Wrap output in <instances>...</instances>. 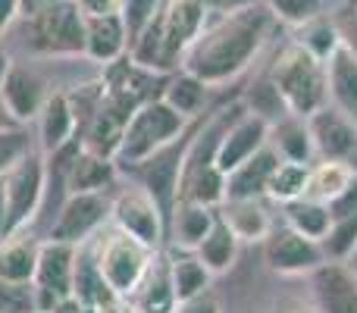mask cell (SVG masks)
<instances>
[{
    "mask_svg": "<svg viewBox=\"0 0 357 313\" xmlns=\"http://www.w3.org/2000/svg\"><path fill=\"white\" fill-rule=\"evenodd\" d=\"M273 25V13L266 3H254L220 16L216 22L204 25V31L185 50V72L201 79L204 85L229 82L257 56Z\"/></svg>",
    "mask_w": 357,
    "mask_h": 313,
    "instance_id": "cell-1",
    "label": "cell"
},
{
    "mask_svg": "<svg viewBox=\"0 0 357 313\" xmlns=\"http://www.w3.org/2000/svg\"><path fill=\"white\" fill-rule=\"evenodd\" d=\"M270 82L282 94L285 110L307 119L320 107L329 104L326 94V63L314 56L304 44L291 41L276 54L270 69Z\"/></svg>",
    "mask_w": 357,
    "mask_h": 313,
    "instance_id": "cell-2",
    "label": "cell"
},
{
    "mask_svg": "<svg viewBox=\"0 0 357 313\" xmlns=\"http://www.w3.org/2000/svg\"><path fill=\"white\" fill-rule=\"evenodd\" d=\"M185 125V116L176 113L167 100H148L135 110V116L129 119L123 132V144L116 151L119 163H144L148 157H154L157 151H163L167 144H173Z\"/></svg>",
    "mask_w": 357,
    "mask_h": 313,
    "instance_id": "cell-3",
    "label": "cell"
},
{
    "mask_svg": "<svg viewBox=\"0 0 357 313\" xmlns=\"http://www.w3.org/2000/svg\"><path fill=\"white\" fill-rule=\"evenodd\" d=\"M151 266V247L135 241L126 232H113L104 241L98 257V270L104 276L107 289L116 298H129L135 295V289L142 285L144 273Z\"/></svg>",
    "mask_w": 357,
    "mask_h": 313,
    "instance_id": "cell-4",
    "label": "cell"
},
{
    "mask_svg": "<svg viewBox=\"0 0 357 313\" xmlns=\"http://www.w3.org/2000/svg\"><path fill=\"white\" fill-rule=\"evenodd\" d=\"M31 44L44 54H85V16L75 0H54L31 16Z\"/></svg>",
    "mask_w": 357,
    "mask_h": 313,
    "instance_id": "cell-5",
    "label": "cell"
},
{
    "mask_svg": "<svg viewBox=\"0 0 357 313\" xmlns=\"http://www.w3.org/2000/svg\"><path fill=\"white\" fill-rule=\"evenodd\" d=\"M73 279H75V245L54 238L47 245H41L38 270H35L38 313H50L60 301L73 298Z\"/></svg>",
    "mask_w": 357,
    "mask_h": 313,
    "instance_id": "cell-6",
    "label": "cell"
},
{
    "mask_svg": "<svg viewBox=\"0 0 357 313\" xmlns=\"http://www.w3.org/2000/svg\"><path fill=\"white\" fill-rule=\"evenodd\" d=\"M6 182V232L19 229L38 210L44 194V163L38 154H25L3 176Z\"/></svg>",
    "mask_w": 357,
    "mask_h": 313,
    "instance_id": "cell-7",
    "label": "cell"
},
{
    "mask_svg": "<svg viewBox=\"0 0 357 313\" xmlns=\"http://www.w3.org/2000/svg\"><path fill=\"white\" fill-rule=\"evenodd\" d=\"M307 132L314 151L323 160H339V163H354L357 157V123L348 119L342 110H335L333 104L320 107L317 113L307 116Z\"/></svg>",
    "mask_w": 357,
    "mask_h": 313,
    "instance_id": "cell-8",
    "label": "cell"
},
{
    "mask_svg": "<svg viewBox=\"0 0 357 313\" xmlns=\"http://www.w3.org/2000/svg\"><path fill=\"white\" fill-rule=\"evenodd\" d=\"M163 25V50H167V66L173 69L185 56V50L195 44V38L207 25V10L201 0H167L160 6Z\"/></svg>",
    "mask_w": 357,
    "mask_h": 313,
    "instance_id": "cell-9",
    "label": "cell"
},
{
    "mask_svg": "<svg viewBox=\"0 0 357 313\" xmlns=\"http://www.w3.org/2000/svg\"><path fill=\"white\" fill-rule=\"evenodd\" d=\"M113 220H116L119 232L132 235L135 241L154 247L163 235V210L148 191H126L113 204Z\"/></svg>",
    "mask_w": 357,
    "mask_h": 313,
    "instance_id": "cell-10",
    "label": "cell"
},
{
    "mask_svg": "<svg viewBox=\"0 0 357 313\" xmlns=\"http://www.w3.org/2000/svg\"><path fill=\"white\" fill-rule=\"evenodd\" d=\"M266 135H270V123H266V119L254 116V113L238 116L220 138V148H216V157H213L216 169H220L222 176L238 169L245 160H251L260 148H264Z\"/></svg>",
    "mask_w": 357,
    "mask_h": 313,
    "instance_id": "cell-11",
    "label": "cell"
},
{
    "mask_svg": "<svg viewBox=\"0 0 357 313\" xmlns=\"http://www.w3.org/2000/svg\"><path fill=\"white\" fill-rule=\"evenodd\" d=\"M326 254H323L320 241L304 238L295 229H282V232H270L266 241V264L276 273H314L323 266Z\"/></svg>",
    "mask_w": 357,
    "mask_h": 313,
    "instance_id": "cell-12",
    "label": "cell"
},
{
    "mask_svg": "<svg viewBox=\"0 0 357 313\" xmlns=\"http://www.w3.org/2000/svg\"><path fill=\"white\" fill-rule=\"evenodd\" d=\"M104 216H107V201L98 191L69 194V201L63 204L60 216H56L54 229H50V238L66 241V245H79L85 235H91L104 222Z\"/></svg>",
    "mask_w": 357,
    "mask_h": 313,
    "instance_id": "cell-13",
    "label": "cell"
},
{
    "mask_svg": "<svg viewBox=\"0 0 357 313\" xmlns=\"http://www.w3.org/2000/svg\"><path fill=\"white\" fill-rule=\"evenodd\" d=\"M317 313H357V276L351 266L323 264L314 270Z\"/></svg>",
    "mask_w": 357,
    "mask_h": 313,
    "instance_id": "cell-14",
    "label": "cell"
},
{
    "mask_svg": "<svg viewBox=\"0 0 357 313\" xmlns=\"http://www.w3.org/2000/svg\"><path fill=\"white\" fill-rule=\"evenodd\" d=\"M326 94L335 110L357 123V60L342 44L326 60Z\"/></svg>",
    "mask_w": 357,
    "mask_h": 313,
    "instance_id": "cell-15",
    "label": "cell"
},
{
    "mask_svg": "<svg viewBox=\"0 0 357 313\" xmlns=\"http://www.w3.org/2000/svg\"><path fill=\"white\" fill-rule=\"evenodd\" d=\"M144 182H148V194L157 201V207L167 213L169 204L176 197V188H178V172H182V163H185V154L176 148V144H167L163 151H157L154 157L144 160Z\"/></svg>",
    "mask_w": 357,
    "mask_h": 313,
    "instance_id": "cell-16",
    "label": "cell"
},
{
    "mask_svg": "<svg viewBox=\"0 0 357 313\" xmlns=\"http://www.w3.org/2000/svg\"><path fill=\"white\" fill-rule=\"evenodd\" d=\"M279 163H282V154L264 144L251 160H245L238 169L226 176V197H257L260 191H266V182Z\"/></svg>",
    "mask_w": 357,
    "mask_h": 313,
    "instance_id": "cell-17",
    "label": "cell"
},
{
    "mask_svg": "<svg viewBox=\"0 0 357 313\" xmlns=\"http://www.w3.org/2000/svg\"><path fill=\"white\" fill-rule=\"evenodd\" d=\"M220 220L229 226L235 241H260V238H270L273 232L270 216L260 207L257 197H226Z\"/></svg>",
    "mask_w": 357,
    "mask_h": 313,
    "instance_id": "cell-18",
    "label": "cell"
},
{
    "mask_svg": "<svg viewBox=\"0 0 357 313\" xmlns=\"http://www.w3.org/2000/svg\"><path fill=\"white\" fill-rule=\"evenodd\" d=\"M126 41V22L123 16H94V19H85V54L98 63H113L119 60L123 54Z\"/></svg>",
    "mask_w": 357,
    "mask_h": 313,
    "instance_id": "cell-19",
    "label": "cell"
},
{
    "mask_svg": "<svg viewBox=\"0 0 357 313\" xmlns=\"http://www.w3.org/2000/svg\"><path fill=\"white\" fill-rule=\"evenodd\" d=\"M0 98H3L13 119H31V116H38L44 107L41 82H38L29 69H19V66H13L10 72H6L3 85H0Z\"/></svg>",
    "mask_w": 357,
    "mask_h": 313,
    "instance_id": "cell-20",
    "label": "cell"
},
{
    "mask_svg": "<svg viewBox=\"0 0 357 313\" xmlns=\"http://www.w3.org/2000/svg\"><path fill=\"white\" fill-rule=\"evenodd\" d=\"M38 251L41 245H35L25 235L3 241L0 245V282L10 285H29L35 282V270H38Z\"/></svg>",
    "mask_w": 357,
    "mask_h": 313,
    "instance_id": "cell-21",
    "label": "cell"
},
{
    "mask_svg": "<svg viewBox=\"0 0 357 313\" xmlns=\"http://www.w3.org/2000/svg\"><path fill=\"white\" fill-rule=\"evenodd\" d=\"M73 129H75V116L69 107L66 94H54L44 100L41 107V144L44 151H60L66 142H73Z\"/></svg>",
    "mask_w": 357,
    "mask_h": 313,
    "instance_id": "cell-22",
    "label": "cell"
},
{
    "mask_svg": "<svg viewBox=\"0 0 357 313\" xmlns=\"http://www.w3.org/2000/svg\"><path fill=\"white\" fill-rule=\"evenodd\" d=\"M354 166L339 163V160H323L314 172H310V182H307V194L310 201H320V204H333L335 197H342L354 182Z\"/></svg>",
    "mask_w": 357,
    "mask_h": 313,
    "instance_id": "cell-23",
    "label": "cell"
},
{
    "mask_svg": "<svg viewBox=\"0 0 357 313\" xmlns=\"http://www.w3.org/2000/svg\"><path fill=\"white\" fill-rule=\"evenodd\" d=\"M138 313H173L176 310V295L173 282H169V266H148L142 285L135 289V304Z\"/></svg>",
    "mask_w": 357,
    "mask_h": 313,
    "instance_id": "cell-24",
    "label": "cell"
},
{
    "mask_svg": "<svg viewBox=\"0 0 357 313\" xmlns=\"http://www.w3.org/2000/svg\"><path fill=\"white\" fill-rule=\"evenodd\" d=\"M235 251H238V241L229 232V226L222 220L213 222V229L207 232V238L197 245V260L207 266L210 273H226L235 260Z\"/></svg>",
    "mask_w": 357,
    "mask_h": 313,
    "instance_id": "cell-25",
    "label": "cell"
},
{
    "mask_svg": "<svg viewBox=\"0 0 357 313\" xmlns=\"http://www.w3.org/2000/svg\"><path fill=\"white\" fill-rule=\"evenodd\" d=\"M307 182H310V169L307 163H295V160H282V163L273 169L270 182H266V194L273 201H282V204H291V201H301L307 194Z\"/></svg>",
    "mask_w": 357,
    "mask_h": 313,
    "instance_id": "cell-26",
    "label": "cell"
},
{
    "mask_svg": "<svg viewBox=\"0 0 357 313\" xmlns=\"http://www.w3.org/2000/svg\"><path fill=\"white\" fill-rule=\"evenodd\" d=\"M329 226H333V213H329L326 204L310 201V197H301V201L289 204V229L301 232L304 238L323 241L329 232Z\"/></svg>",
    "mask_w": 357,
    "mask_h": 313,
    "instance_id": "cell-27",
    "label": "cell"
},
{
    "mask_svg": "<svg viewBox=\"0 0 357 313\" xmlns=\"http://www.w3.org/2000/svg\"><path fill=\"white\" fill-rule=\"evenodd\" d=\"M169 282H173L176 304H185V301H191V298L207 291L210 270L197 257H178L169 264Z\"/></svg>",
    "mask_w": 357,
    "mask_h": 313,
    "instance_id": "cell-28",
    "label": "cell"
},
{
    "mask_svg": "<svg viewBox=\"0 0 357 313\" xmlns=\"http://www.w3.org/2000/svg\"><path fill=\"white\" fill-rule=\"evenodd\" d=\"M113 178V163L107 157H98L91 151H82L79 160H75L73 172H69L66 185L73 194H88V191L104 188L107 182Z\"/></svg>",
    "mask_w": 357,
    "mask_h": 313,
    "instance_id": "cell-29",
    "label": "cell"
},
{
    "mask_svg": "<svg viewBox=\"0 0 357 313\" xmlns=\"http://www.w3.org/2000/svg\"><path fill=\"white\" fill-rule=\"evenodd\" d=\"M213 222L216 216L210 213V207H201L195 201H182L176 207V241L182 247H197L213 229Z\"/></svg>",
    "mask_w": 357,
    "mask_h": 313,
    "instance_id": "cell-30",
    "label": "cell"
},
{
    "mask_svg": "<svg viewBox=\"0 0 357 313\" xmlns=\"http://www.w3.org/2000/svg\"><path fill=\"white\" fill-rule=\"evenodd\" d=\"M185 201H195L201 207H213V204L226 201V176L216 169V163L197 166L188 178V194Z\"/></svg>",
    "mask_w": 357,
    "mask_h": 313,
    "instance_id": "cell-31",
    "label": "cell"
},
{
    "mask_svg": "<svg viewBox=\"0 0 357 313\" xmlns=\"http://www.w3.org/2000/svg\"><path fill=\"white\" fill-rule=\"evenodd\" d=\"M204 98H207V85H204L201 79H195V75H188V72H182L178 79H173L167 85V91H163V100H167L176 113H182L185 119L195 116V113L201 110Z\"/></svg>",
    "mask_w": 357,
    "mask_h": 313,
    "instance_id": "cell-32",
    "label": "cell"
},
{
    "mask_svg": "<svg viewBox=\"0 0 357 313\" xmlns=\"http://www.w3.org/2000/svg\"><path fill=\"white\" fill-rule=\"evenodd\" d=\"M320 247L326 257L335 260V264H339V260H351V254L357 247V213L333 220V226H329V232H326V238H323Z\"/></svg>",
    "mask_w": 357,
    "mask_h": 313,
    "instance_id": "cell-33",
    "label": "cell"
},
{
    "mask_svg": "<svg viewBox=\"0 0 357 313\" xmlns=\"http://www.w3.org/2000/svg\"><path fill=\"white\" fill-rule=\"evenodd\" d=\"M298 44H304L310 54L320 56V60L326 63L329 56H333V50L339 47V31H335L333 19L320 16V19H314V22L301 25V38H298Z\"/></svg>",
    "mask_w": 357,
    "mask_h": 313,
    "instance_id": "cell-34",
    "label": "cell"
},
{
    "mask_svg": "<svg viewBox=\"0 0 357 313\" xmlns=\"http://www.w3.org/2000/svg\"><path fill=\"white\" fill-rule=\"evenodd\" d=\"M270 6L273 19H282L289 25H307L326 13V0H264Z\"/></svg>",
    "mask_w": 357,
    "mask_h": 313,
    "instance_id": "cell-35",
    "label": "cell"
},
{
    "mask_svg": "<svg viewBox=\"0 0 357 313\" xmlns=\"http://www.w3.org/2000/svg\"><path fill=\"white\" fill-rule=\"evenodd\" d=\"M245 104H248V113H254V116L266 119V123H273L276 116H282V110H285L282 94L276 91V85H273L270 79H264V82H257V85H251V91H248Z\"/></svg>",
    "mask_w": 357,
    "mask_h": 313,
    "instance_id": "cell-36",
    "label": "cell"
},
{
    "mask_svg": "<svg viewBox=\"0 0 357 313\" xmlns=\"http://www.w3.org/2000/svg\"><path fill=\"white\" fill-rule=\"evenodd\" d=\"M279 154L285 160H295V163H307V157L314 154V142H310L307 123L279 125Z\"/></svg>",
    "mask_w": 357,
    "mask_h": 313,
    "instance_id": "cell-37",
    "label": "cell"
},
{
    "mask_svg": "<svg viewBox=\"0 0 357 313\" xmlns=\"http://www.w3.org/2000/svg\"><path fill=\"white\" fill-rule=\"evenodd\" d=\"M329 19L339 31V44L357 60V0H345Z\"/></svg>",
    "mask_w": 357,
    "mask_h": 313,
    "instance_id": "cell-38",
    "label": "cell"
},
{
    "mask_svg": "<svg viewBox=\"0 0 357 313\" xmlns=\"http://www.w3.org/2000/svg\"><path fill=\"white\" fill-rule=\"evenodd\" d=\"M157 10H160V0H126L119 16H123V22H126L129 41H135V35L157 16Z\"/></svg>",
    "mask_w": 357,
    "mask_h": 313,
    "instance_id": "cell-39",
    "label": "cell"
},
{
    "mask_svg": "<svg viewBox=\"0 0 357 313\" xmlns=\"http://www.w3.org/2000/svg\"><path fill=\"white\" fill-rule=\"evenodd\" d=\"M25 154H29V135L19 129H0V176H6Z\"/></svg>",
    "mask_w": 357,
    "mask_h": 313,
    "instance_id": "cell-40",
    "label": "cell"
},
{
    "mask_svg": "<svg viewBox=\"0 0 357 313\" xmlns=\"http://www.w3.org/2000/svg\"><path fill=\"white\" fill-rule=\"evenodd\" d=\"M0 313H38L35 289L29 291V285L0 282Z\"/></svg>",
    "mask_w": 357,
    "mask_h": 313,
    "instance_id": "cell-41",
    "label": "cell"
},
{
    "mask_svg": "<svg viewBox=\"0 0 357 313\" xmlns=\"http://www.w3.org/2000/svg\"><path fill=\"white\" fill-rule=\"evenodd\" d=\"M85 19H94V16H116L123 13V3L119 0H75Z\"/></svg>",
    "mask_w": 357,
    "mask_h": 313,
    "instance_id": "cell-42",
    "label": "cell"
},
{
    "mask_svg": "<svg viewBox=\"0 0 357 313\" xmlns=\"http://www.w3.org/2000/svg\"><path fill=\"white\" fill-rule=\"evenodd\" d=\"M204 10L216 13V16H226V13H235V10H245V6H254V3H264V0H201Z\"/></svg>",
    "mask_w": 357,
    "mask_h": 313,
    "instance_id": "cell-43",
    "label": "cell"
},
{
    "mask_svg": "<svg viewBox=\"0 0 357 313\" xmlns=\"http://www.w3.org/2000/svg\"><path fill=\"white\" fill-rule=\"evenodd\" d=\"M178 313H220V304L207 295H197V298H191V301L178 304Z\"/></svg>",
    "mask_w": 357,
    "mask_h": 313,
    "instance_id": "cell-44",
    "label": "cell"
},
{
    "mask_svg": "<svg viewBox=\"0 0 357 313\" xmlns=\"http://www.w3.org/2000/svg\"><path fill=\"white\" fill-rule=\"evenodd\" d=\"M94 313H138L132 304H126L123 298H110V301H104L100 307H94Z\"/></svg>",
    "mask_w": 357,
    "mask_h": 313,
    "instance_id": "cell-45",
    "label": "cell"
},
{
    "mask_svg": "<svg viewBox=\"0 0 357 313\" xmlns=\"http://www.w3.org/2000/svg\"><path fill=\"white\" fill-rule=\"evenodd\" d=\"M50 3H54V0H19V13L31 19V16H38L41 10H47Z\"/></svg>",
    "mask_w": 357,
    "mask_h": 313,
    "instance_id": "cell-46",
    "label": "cell"
},
{
    "mask_svg": "<svg viewBox=\"0 0 357 313\" xmlns=\"http://www.w3.org/2000/svg\"><path fill=\"white\" fill-rule=\"evenodd\" d=\"M16 13H19V0H0V31L13 22Z\"/></svg>",
    "mask_w": 357,
    "mask_h": 313,
    "instance_id": "cell-47",
    "label": "cell"
},
{
    "mask_svg": "<svg viewBox=\"0 0 357 313\" xmlns=\"http://www.w3.org/2000/svg\"><path fill=\"white\" fill-rule=\"evenodd\" d=\"M6 232V182L0 176V235Z\"/></svg>",
    "mask_w": 357,
    "mask_h": 313,
    "instance_id": "cell-48",
    "label": "cell"
},
{
    "mask_svg": "<svg viewBox=\"0 0 357 313\" xmlns=\"http://www.w3.org/2000/svg\"><path fill=\"white\" fill-rule=\"evenodd\" d=\"M50 313H82V304L75 301V298H66V301H60Z\"/></svg>",
    "mask_w": 357,
    "mask_h": 313,
    "instance_id": "cell-49",
    "label": "cell"
},
{
    "mask_svg": "<svg viewBox=\"0 0 357 313\" xmlns=\"http://www.w3.org/2000/svg\"><path fill=\"white\" fill-rule=\"evenodd\" d=\"M13 69V63H10V54L3 50V44H0V85H3V79H6V72Z\"/></svg>",
    "mask_w": 357,
    "mask_h": 313,
    "instance_id": "cell-50",
    "label": "cell"
},
{
    "mask_svg": "<svg viewBox=\"0 0 357 313\" xmlns=\"http://www.w3.org/2000/svg\"><path fill=\"white\" fill-rule=\"evenodd\" d=\"M0 129H10V110H6L3 98H0Z\"/></svg>",
    "mask_w": 357,
    "mask_h": 313,
    "instance_id": "cell-51",
    "label": "cell"
},
{
    "mask_svg": "<svg viewBox=\"0 0 357 313\" xmlns=\"http://www.w3.org/2000/svg\"><path fill=\"white\" fill-rule=\"evenodd\" d=\"M351 270L357 273V247H354V254H351Z\"/></svg>",
    "mask_w": 357,
    "mask_h": 313,
    "instance_id": "cell-52",
    "label": "cell"
},
{
    "mask_svg": "<svg viewBox=\"0 0 357 313\" xmlns=\"http://www.w3.org/2000/svg\"><path fill=\"white\" fill-rule=\"evenodd\" d=\"M354 276H357V273H354Z\"/></svg>",
    "mask_w": 357,
    "mask_h": 313,
    "instance_id": "cell-53",
    "label": "cell"
}]
</instances>
